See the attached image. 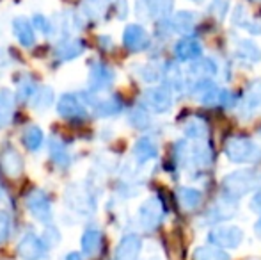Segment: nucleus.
Instances as JSON below:
<instances>
[{
    "mask_svg": "<svg viewBox=\"0 0 261 260\" xmlns=\"http://www.w3.org/2000/svg\"><path fill=\"white\" fill-rule=\"evenodd\" d=\"M123 109V104L117 97L107 98V100H101L98 104H94V112L98 116H114Z\"/></svg>",
    "mask_w": 261,
    "mask_h": 260,
    "instance_id": "31",
    "label": "nucleus"
},
{
    "mask_svg": "<svg viewBox=\"0 0 261 260\" xmlns=\"http://www.w3.org/2000/svg\"><path fill=\"white\" fill-rule=\"evenodd\" d=\"M192 260H231L229 255L217 246H199L194 250Z\"/></svg>",
    "mask_w": 261,
    "mask_h": 260,
    "instance_id": "28",
    "label": "nucleus"
},
{
    "mask_svg": "<svg viewBox=\"0 0 261 260\" xmlns=\"http://www.w3.org/2000/svg\"><path fill=\"white\" fill-rule=\"evenodd\" d=\"M43 241L46 243V246H55V244H59V241H61V233H59V230L55 228V226H48V228L45 230V233H43Z\"/></svg>",
    "mask_w": 261,
    "mask_h": 260,
    "instance_id": "39",
    "label": "nucleus"
},
{
    "mask_svg": "<svg viewBox=\"0 0 261 260\" xmlns=\"http://www.w3.org/2000/svg\"><path fill=\"white\" fill-rule=\"evenodd\" d=\"M224 152L231 162L237 164H252L261 160V148L252 139L244 135H233L227 139Z\"/></svg>",
    "mask_w": 261,
    "mask_h": 260,
    "instance_id": "1",
    "label": "nucleus"
},
{
    "mask_svg": "<svg viewBox=\"0 0 261 260\" xmlns=\"http://www.w3.org/2000/svg\"><path fill=\"white\" fill-rule=\"evenodd\" d=\"M234 56H237V59H240L245 64H256L261 61V50L254 41L240 39L237 43V49H234Z\"/></svg>",
    "mask_w": 261,
    "mask_h": 260,
    "instance_id": "16",
    "label": "nucleus"
},
{
    "mask_svg": "<svg viewBox=\"0 0 261 260\" xmlns=\"http://www.w3.org/2000/svg\"><path fill=\"white\" fill-rule=\"evenodd\" d=\"M123 45L130 52H142L149 46V34L141 25H128L123 32Z\"/></svg>",
    "mask_w": 261,
    "mask_h": 260,
    "instance_id": "8",
    "label": "nucleus"
},
{
    "mask_svg": "<svg viewBox=\"0 0 261 260\" xmlns=\"http://www.w3.org/2000/svg\"><path fill=\"white\" fill-rule=\"evenodd\" d=\"M11 235V216L6 210H0V244L6 243Z\"/></svg>",
    "mask_w": 261,
    "mask_h": 260,
    "instance_id": "38",
    "label": "nucleus"
},
{
    "mask_svg": "<svg viewBox=\"0 0 261 260\" xmlns=\"http://www.w3.org/2000/svg\"><path fill=\"white\" fill-rule=\"evenodd\" d=\"M258 109H261V82L256 80L251 86L247 87L244 98L240 102V114L249 118V116L254 114Z\"/></svg>",
    "mask_w": 261,
    "mask_h": 260,
    "instance_id": "13",
    "label": "nucleus"
},
{
    "mask_svg": "<svg viewBox=\"0 0 261 260\" xmlns=\"http://www.w3.org/2000/svg\"><path fill=\"white\" fill-rule=\"evenodd\" d=\"M50 155H52V160L59 166H68L69 164V153L66 150V145L59 139L52 137L50 141Z\"/></svg>",
    "mask_w": 261,
    "mask_h": 260,
    "instance_id": "32",
    "label": "nucleus"
},
{
    "mask_svg": "<svg viewBox=\"0 0 261 260\" xmlns=\"http://www.w3.org/2000/svg\"><path fill=\"white\" fill-rule=\"evenodd\" d=\"M165 214L164 203L160 198L151 196L139 207V223L144 230H155L162 223Z\"/></svg>",
    "mask_w": 261,
    "mask_h": 260,
    "instance_id": "5",
    "label": "nucleus"
},
{
    "mask_svg": "<svg viewBox=\"0 0 261 260\" xmlns=\"http://www.w3.org/2000/svg\"><path fill=\"white\" fill-rule=\"evenodd\" d=\"M142 100H144L146 107L149 111L156 112V114H164V112H167L172 107V94L169 91V87L164 86L146 89L144 94H142Z\"/></svg>",
    "mask_w": 261,
    "mask_h": 260,
    "instance_id": "6",
    "label": "nucleus"
},
{
    "mask_svg": "<svg viewBox=\"0 0 261 260\" xmlns=\"http://www.w3.org/2000/svg\"><path fill=\"white\" fill-rule=\"evenodd\" d=\"M27 208L39 223H48L52 219V203L48 195L41 189H34L27 196Z\"/></svg>",
    "mask_w": 261,
    "mask_h": 260,
    "instance_id": "7",
    "label": "nucleus"
},
{
    "mask_svg": "<svg viewBox=\"0 0 261 260\" xmlns=\"http://www.w3.org/2000/svg\"><path fill=\"white\" fill-rule=\"evenodd\" d=\"M18 255L21 260H45L48 257V246L43 237L29 232L18 243Z\"/></svg>",
    "mask_w": 261,
    "mask_h": 260,
    "instance_id": "4",
    "label": "nucleus"
},
{
    "mask_svg": "<svg viewBox=\"0 0 261 260\" xmlns=\"http://www.w3.org/2000/svg\"><path fill=\"white\" fill-rule=\"evenodd\" d=\"M261 184V173L258 170H240L227 175L224 178V193L226 196L238 200L247 193H251L254 187Z\"/></svg>",
    "mask_w": 261,
    "mask_h": 260,
    "instance_id": "2",
    "label": "nucleus"
},
{
    "mask_svg": "<svg viewBox=\"0 0 261 260\" xmlns=\"http://www.w3.org/2000/svg\"><path fill=\"white\" fill-rule=\"evenodd\" d=\"M251 208H252V210H256V212H261V189H259L258 193H256L254 198H252Z\"/></svg>",
    "mask_w": 261,
    "mask_h": 260,
    "instance_id": "42",
    "label": "nucleus"
},
{
    "mask_svg": "<svg viewBox=\"0 0 261 260\" xmlns=\"http://www.w3.org/2000/svg\"><path fill=\"white\" fill-rule=\"evenodd\" d=\"M189 155L192 159V162L199 168H206L212 162V150L208 148L206 143L199 141L197 145H194L192 148L189 150Z\"/></svg>",
    "mask_w": 261,
    "mask_h": 260,
    "instance_id": "27",
    "label": "nucleus"
},
{
    "mask_svg": "<svg viewBox=\"0 0 261 260\" xmlns=\"http://www.w3.org/2000/svg\"><path fill=\"white\" fill-rule=\"evenodd\" d=\"M130 123L135 129H148L149 125V114L144 107H135L130 112Z\"/></svg>",
    "mask_w": 261,
    "mask_h": 260,
    "instance_id": "37",
    "label": "nucleus"
},
{
    "mask_svg": "<svg viewBox=\"0 0 261 260\" xmlns=\"http://www.w3.org/2000/svg\"><path fill=\"white\" fill-rule=\"evenodd\" d=\"M21 141H23L25 148L31 150V152H36V150H39L43 146L45 134H43V130L39 129V127L31 125V127H27V129H25L23 135H21Z\"/></svg>",
    "mask_w": 261,
    "mask_h": 260,
    "instance_id": "25",
    "label": "nucleus"
},
{
    "mask_svg": "<svg viewBox=\"0 0 261 260\" xmlns=\"http://www.w3.org/2000/svg\"><path fill=\"white\" fill-rule=\"evenodd\" d=\"M84 52V43L80 39H62L54 49V54L61 61H71Z\"/></svg>",
    "mask_w": 261,
    "mask_h": 260,
    "instance_id": "17",
    "label": "nucleus"
},
{
    "mask_svg": "<svg viewBox=\"0 0 261 260\" xmlns=\"http://www.w3.org/2000/svg\"><path fill=\"white\" fill-rule=\"evenodd\" d=\"M36 82H34V79H32L31 75H27L23 80L20 82V87H18V93H16V97H18V100H21V102H25V100H29L31 97H34L36 94Z\"/></svg>",
    "mask_w": 261,
    "mask_h": 260,
    "instance_id": "36",
    "label": "nucleus"
},
{
    "mask_svg": "<svg viewBox=\"0 0 261 260\" xmlns=\"http://www.w3.org/2000/svg\"><path fill=\"white\" fill-rule=\"evenodd\" d=\"M176 57L179 61H197L203 54V46L196 39H181L174 49Z\"/></svg>",
    "mask_w": 261,
    "mask_h": 260,
    "instance_id": "19",
    "label": "nucleus"
},
{
    "mask_svg": "<svg viewBox=\"0 0 261 260\" xmlns=\"http://www.w3.org/2000/svg\"><path fill=\"white\" fill-rule=\"evenodd\" d=\"M0 170L9 178H18L23 173V159L14 148H4L0 152Z\"/></svg>",
    "mask_w": 261,
    "mask_h": 260,
    "instance_id": "11",
    "label": "nucleus"
},
{
    "mask_svg": "<svg viewBox=\"0 0 261 260\" xmlns=\"http://www.w3.org/2000/svg\"><path fill=\"white\" fill-rule=\"evenodd\" d=\"M164 77H165V84H167L169 89H174L176 93L183 91L185 84H183L181 69H179L176 64H169L167 69H164Z\"/></svg>",
    "mask_w": 261,
    "mask_h": 260,
    "instance_id": "30",
    "label": "nucleus"
},
{
    "mask_svg": "<svg viewBox=\"0 0 261 260\" xmlns=\"http://www.w3.org/2000/svg\"><path fill=\"white\" fill-rule=\"evenodd\" d=\"M151 18H165L172 11V0H144Z\"/></svg>",
    "mask_w": 261,
    "mask_h": 260,
    "instance_id": "29",
    "label": "nucleus"
},
{
    "mask_svg": "<svg viewBox=\"0 0 261 260\" xmlns=\"http://www.w3.org/2000/svg\"><path fill=\"white\" fill-rule=\"evenodd\" d=\"M52 104H54V91L50 87H39L34 94V100H32V107L36 111H45Z\"/></svg>",
    "mask_w": 261,
    "mask_h": 260,
    "instance_id": "33",
    "label": "nucleus"
},
{
    "mask_svg": "<svg viewBox=\"0 0 261 260\" xmlns=\"http://www.w3.org/2000/svg\"><path fill=\"white\" fill-rule=\"evenodd\" d=\"M64 260H82V257H80V253H76V251H71V253L66 255Z\"/></svg>",
    "mask_w": 261,
    "mask_h": 260,
    "instance_id": "43",
    "label": "nucleus"
},
{
    "mask_svg": "<svg viewBox=\"0 0 261 260\" xmlns=\"http://www.w3.org/2000/svg\"><path fill=\"white\" fill-rule=\"evenodd\" d=\"M34 25L39 29L41 32H45V34H48V31H50V21L46 20L43 14H36L34 16Z\"/></svg>",
    "mask_w": 261,
    "mask_h": 260,
    "instance_id": "41",
    "label": "nucleus"
},
{
    "mask_svg": "<svg viewBox=\"0 0 261 260\" xmlns=\"http://www.w3.org/2000/svg\"><path fill=\"white\" fill-rule=\"evenodd\" d=\"M13 32H14V36H16L18 41H20L21 46H25V49L34 46V43H36L34 27H32V23L25 16L14 18L13 20Z\"/></svg>",
    "mask_w": 261,
    "mask_h": 260,
    "instance_id": "15",
    "label": "nucleus"
},
{
    "mask_svg": "<svg viewBox=\"0 0 261 260\" xmlns=\"http://www.w3.org/2000/svg\"><path fill=\"white\" fill-rule=\"evenodd\" d=\"M57 112L66 120H84L87 116V111L82 105V102L71 93H66L59 98Z\"/></svg>",
    "mask_w": 261,
    "mask_h": 260,
    "instance_id": "9",
    "label": "nucleus"
},
{
    "mask_svg": "<svg viewBox=\"0 0 261 260\" xmlns=\"http://www.w3.org/2000/svg\"><path fill=\"white\" fill-rule=\"evenodd\" d=\"M213 13L215 16H219V20H222L227 13V0H213Z\"/></svg>",
    "mask_w": 261,
    "mask_h": 260,
    "instance_id": "40",
    "label": "nucleus"
},
{
    "mask_svg": "<svg viewBox=\"0 0 261 260\" xmlns=\"http://www.w3.org/2000/svg\"><path fill=\"white\" fill-rule=\"evenodd\" d=\"M14 114V94L9 89H0V129L11 123Z\"/></svg>",
    "mask_w": 261,
    "mask_h": 260,
    "instance_id": "21",
    "label": "nucleus"
},
{
    "mask_svg": "<svg viewBox=\"0 0 261 260\" xmlns=\"http://www.w3.org/2000/svg\"><path fill=\"white\" fill-rule=\"evenodd\" d=\"M156 153H158L156 143L149 137L139 139L134 146V157L139 164H146V162H149V160H153L156 157Z\"/></svg>",
    "mask_w": 261,
    "mask_h": 260,
    "instance_id": "18",
    "label": "nucleus"
},
{
    "mask_svg": "<svg viewBox=\"0 0 261 260\" xmlns=\"http://www.w3.org/2000/svg\"><path fill=\"white\" fill-rule=\"evenodd\" d=\"M164 69H162L160 64H155V63H148V64H142L141 69H139V77H141L144 82H156L158 79L162 77Z\"/></svg>",
    "mask_w": 261,
    "mask_h": 260,
    "instance_id": "34",
    "label": "nucleus"
},
{
    "mask_svg": "<svg viewBox=\"0 0 261 260\" xmlns=\"http://www.w3.org/2000/svg\"><path fill=\"white\" fill-rule=\"evenodd\" d=\"M254 232H256V235H258L259 239H261V219H259L258 223H256V226H254Z\"/></svg>",
    "mask_w": 261,
    "mask_h": 260,
    "instance_id": "44",
    "label": "nucleus"
},
{
    "mask_svg": "<svg viewBox=\"0 0 261 260\" xmlns=\"http://www.w3.org/2000/svg\"><path fill=\"white\" fill-rule=\"evenodd\" d=\"M217 73V64L213 63L212 59H208V57H203V59H197L194 61L192 66H190V75L197 77L199 80L203 79H210V77H213Z\"/></svg>",
    "mask_w": 261,
    "mask_h": 260,
    "instance_id": "26",
    "label": "nucleus"
},
{
    "mask_svg": "<svg viewBox=\"0 0 261 260\" xmlns=\"http://www.w3.org/2000/svg\"><path fill=\"white\" fill-rule=\"evenodd\" d=\"M114 82V72L103 63H94L89 72V86L93 91H103Z\"/></svg>",
    "mask_w": 261,
    "mask_h": 260,
    "instance_id": "12",
    "label": "nucleus"
},
{
    "mask_svg": "<svg viewBox=\"0 0 261 260\" xmlns=\"http://www.w3.org/2000/svg\"><path fill=\"white\" fill-rule=\"evenodd\" d=\"M192 2H203V0H192Z\"/></svg>",
    "mask_w": 261,
    "mask_h": 260,
    "instance_id": "45",
    "label": "nucleus"
},
{
    "mask_svg": "<svg viewBox=\"0 0 261 260\" xmlns=\"http://www.w3.org/2000/svg\"><path fill=\"white\" fill-rule=\"evenodd\" d=\"M203 195L194 187H181L178 191V201L185 210H196L201 205Z\"/></svg>",
    "mask_w": 261,
    "mask_h": 260,
    "instance_id": "23",
    "label": "nucleus"
},
{
    "mask_svg": "<svg viewBox=\"0 0 261 260\" xmlns=\"http://www.w3.org/2000/svg\"><path fill=\"white\" fill-rule=\"evenodd\" d=\"M208 239L213 246L222 250H237L244 241V230L237 225H220L215 226L208 233Z\"/></svg>",
    "mask_w": 261,
    "mask_h": 260,
    "instance_id": "3",
    "label": "nucleus"
},
{
    "mask_svg": "<svg viewBox=\"0 0 261 260\" xmlns=\"http://www.w3.org/2000/svg\"><path fill=\"white\" fill-rule=\"evenodd\" d=\"M110 0H86L84 2V14L91 18H96L100 16L101 13L107 9Z\"/></svg>",
    "mask_w": 261,
    "mask_h": 260,
    "instance_id": "35",
    "label": "nucleus"
},
{
    "mask_svg": "<svg viewBox=\"0 0 261 260\" xmlns=\"http://www.w3.org/2000/svg\"><path fill=\"white\" fill-rule=\"evenodd\" d=\"M183 132H185L187 137L190 139H199L203 141L204 137L208 135V125L203 118L199 116H192L185 122V127H183Z\"/></svg>",
    "mask_w": 261,
    "mask_h": 260,
    "instance_id": "22",
    "label": "nucleus"
},
{
    "mask_svg": "<svg viewBox=\"0 0 261 260\" xmlns=\"http://www.w3.org/2000/svg\"><path fill=\"white\" fill-rule=\"evenodd\" d=\"M196 21H197V18L192 11H179V13L174 14L171 25L179 34H190V32H194V29H196Z\"/></svg>",
    "mask_w": 261,
    "mask_h": 260,
    "instance_id": "20",
    "label": "nucleus"
},
{
    "mask_svg": "<svg viewBox=\"0 0 261 260\" xmlns=\"http://www.w3.org/2000/svg\"><path fill=\"white\" fill-rule=\"evenodd\" d=\"M101 246H103V235L94 226L87 228L80 237V248H82V253L86 257H96L101 251Z\"/></svg>",
    "mask_w": 261,
    "mask_h": 260,
    "instance_id": "14",
    "label": "nucleus"
},
{
    "mask_svg": "<svg viewBox=\"0 0 261 260\" xmlns=\"http://www.w3.org/2000/svg\"><path fill=\"white\" fill-rule=\"evenodd\" d=\"M233 23L238 25V27H242V29H245V31H249L251 34H261V25L256 20H251V18L247 16V11H245L242 6L234 7Z\"/></svg>",
    "mask_w": 261,
    "mask_h": 260,
    "instance_id": "24",
    "label": "nucleus"
},
{
    "mask_svg": "<svg viewBox=\"0 0 261 260\" xmlns=\"http://www.w3.org/2000/svg\"><path fill=\"white\" fill-rule=\"evenodd\" d=\"M142 250V241L135 233H128L119 241L114 253V260H137Z\"/></svg>",
    "mask_w": 261,
    "mask_h": 260,
    "instance_id": "10",
    "label": "nucleus"
}]
</instances>
